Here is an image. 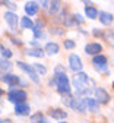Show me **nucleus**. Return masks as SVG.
I'll use <instances>...</instances> for the list:
<instances>
[{
	"mask_svg": "<svg viewBox=\"0 0 114 123\" xmlns=\"http://www.w3.org/2000/svg\"><path fill=\"white\" fill-rule=\"evenodd\" d=\"M72 86L75 88V94L76 97H89V94L95 89V82L91 79V76L85 72H79V73H75L73 78H72Z\"/></svg>",
	"mask_w": 114,
	"mask_h": 123,
	"instance_id": "obj_1",
	"label": "nucleus"
},
{
	"mask_svg": "<svg viewBox=\"0 0 114 123\" xmlns=\"http://www.w3.org/2000/svg\"><path fill=\"white\" fill-rule=\"evenodd\" d=\"M54 79H56V89L60 95L72 94V84L67 78V73H54Z\"/></svg>",
	"mask_w": 114,
	"mask_h": 123,
	"instance_id": "obj_2",
	"label": "nucleus"
},
{
	"mask_svg": "<svg viewBox=\"0 0 114 123\" xmlns=\"http://www.w3.org/2000/svg\"><path fill=\"white\" fill-rule=\"evenodd\" d=\"M6 97H7V101L15 105V104H19V103H26L28 94H26V91H24L21 88H10L7 91Z\"/></svg>",
	"mask_w": 114,
	"mask_h": 123,
	"instance_id": "obj_3",
	"label": "nucleus"
},
{
	"mask_svg": "<svg viewBox=\"0 0 114 123\" xmlns=\"http://www.w3.org/2000/svg\"><path fill=\"white\" fill-rule=\"evenodd\" d=\"M16 66H18L22 72H25L28 75V78L34 82V84H40L41 82L40 75L35 72V69H34V66H32V65H28V63H25V62H22V60H18V62H16Z\"/></svg>",
	"mask_w": 114,
	"mask_h": 123,
	"instance_id": "obj_4",
	"label": "nucleus"
},
{
	"mask_svg": "<svg viewBox=\"0 0 114 123\" xmlns=\"http://www.w3.org/2000/svg\"><path fill=\"white\" fill-rule=\"evenodd\" d=\"M3 18H5V22L7 24V26L10 28V31L16 32V29H18V24H21V18L15 12H9V10L5 12V16Z\"/></svg>",
	"mask_w": 114,
	"mask_h": 123,
	"instance_id": "obj_5",
	"label": "nucleus"
},
{
	"mask_svg": "<svg viewBox=\"0 0 114 123\" xmlns=\"http://www.w3.org/2000/svg\"><path fill=\"white\" fill-rule=\"evenodd\" d=\"M69 69H70V70H73L75 73L82 72V69H84L82 59H80L76 53H72V54L69 56Z\"/></svg>",
	"mask_w": 114,
	"mask_h": 123,
	"instance_id": "obj_6",
	"label": "nucleus"
},
{
	"mask_svg": "<svg viewBox=\"0 0 114 123\" xmlns=\"http://www.w3.org/2000/svg\"><path fill=\"white\" fill-rule=\"evenodd\" d=\"M92 65L95 68V70L98 72H107V65H108V59L104 54H98L92 59Z\"/></svg>",
	"mask_w": 114,
	"mask_h": 123,
	"instance_id": "obj_7",
	"label": "nucleus"
},
{
	"mask_svg": "<svg viewBox=\"0 0 114 123\" xmlns=\"http://www.w3.org/2000/svg\"><path fill=\"white\" fill-rule=\"evenodd\" d=\"M94 94H95V100L98 101L100 104H108L110 100H111L108 91L105 88H102V86H96V89H95Z\"/></svg>",
	"mask_w": 114,
	"mask_h": 123,
	"instance_id": "obj_8",
	"label": "nucleus"
},
{
	"mask_svg": "<svg viewBox=\"0 0 114 123\" xmlns=\"http://www.w3.org/2000/svg\"><path fill=\"white\" fill-rule=\"evenodd\" d=\"M0 81L5 82L6 85H9L10 88H15L16 85H21V76L13 75V73H6L3 76H0Z\"/></svg>",
	"mask_w": 114,
	"mask_h": 123,
	"instance_id": "obj_9",
	"label": "nucleus"
},
{
	"mask_svg": "<svg viewBox=\"0 0 114 123\" xmlns=\"http://www.w3.org/2000/svg\"><path fill=\"white\" fill-rule=\"evenodd\" d=\"M84 50H85L86 54L95 57V56L101 54V51H102V45H101L100 43H88L85 47H84Z\"/></svg>",
	"mask_w": 114,
	"mask_h": 123,
	"instance_id": "obj_10",
	"label": "nucleus"
},
{
	"mask_svg": "<svg viewBox=\"0 0 114 123\" xmlns=\"http://www.w3.org/2000/svg\"><path fill=\"white\" fill-rule=\"evenodd\" d=\"M15 114L16 116H29L31 113V105L28 103H19V104H15Z\"/></svg>",
	"mask_w": 114,
	"mask_h": 123,
	"instance_id": "obj_11",
	"label": "nucleus"
},
{
	"mask_svg": "<svg viewBox=\"0 0 114 123\" xmlns=\"http://www.w3.org/2000/svg\"><path fill=\"white\" fill-rule=\"evenodd\" d=\"M25 13H26V16H35V15L40 12V5L37 2H26L25 3V7H24Z\"/></svg>",
	"mask_w": 114,
	"mask_h": 123,
	"instance_id": "obj_12",
	"label": "nucleus"
},
{
	"mask_svg": "<svg viewBox=\"0 0 114 123\" xmlns=\"http://www.w3.org/2000/svg\"><path fill=\"white\" fill-rule=\"evenodd\" d=\"M44 51H45V56H56V54H59V51H60V45L57 44V43H54V41H48L47 44H45V47H44Z\"/></svg>",
	"mask_w": 114,
	"mask_h": 123,
	"instance_id": "obj_13",
	"label": "nucleus"
},
{
	"mask_svg": "<svg viewBox=\"0 0 114 123\" xmlns=\"http://www.w3.org/2000/svg\"><path fill=\"white\" fill-rule=\"evenodd\" d=\"M98 19L102 25L105 26H110L113 22H114V15L110 13V12H105V10H100V15H98Z\"/></svg>",
	"mask_w": 114,
	"mask_h": 123,
	"instance_id": "obj_14",
	"label": "nucleus"
},
{
	"mask_svg": "<svg viewBox=\"0 0 114 123\" xmlns=\"http://www.w3.org/2000/svg\"><path fill=\"white\" fill-rule=\"evenodd\" d=\"M48 114H50L51 119H56L57 122H63L64 119L67 117V113L64 111L63 109H50V110H48Z\"/></svg>",
	"mask_w": 114,
	"mask_h": 123,
	"instance_id": "obj_15",
	"label": "nucleus"
},
{
	"mask_svg": "<svg viewBox=\"0 0 114 123\" xmlns=\"http://www.w3.org/2000/svg\"><path fill=\"white\" fill-rule=\"evenodd\" d=\"M24 53H25V56L38 57V59L45 56V51H44V49H41V47H31V49H25V50H24Z\"/></svg>",
	"mask_w": 114,
	"mask_h": 123,
	"instance_id": "obj_16",
	"label": "nucleus"
},
{
	"mask_svg": "<svg viewBox=\"0 0 114 123\" xmlns=\"http://www.w3.org/2000/svg\"><path fill=\"white\" fill-rule=\"evenodd\" d=\"M85 15L88 19H98L100 10L96 9L94 5H85Z\"/></svg>",
	"mask_w": 114,
	"mask_h": 123,
	"instance_id": "obj_17",
	"label": "nucleus"
},
{
	"mask_svg": "<svg viewBox=\"0 0 114 123\" xmlns=\"http://www.w3.org/2000/svg\"><path fill=\"white\" fill-rule=\"evenodd\" d=\"M12 68H13V65H12L10 60H7V59H5V57H0V76L9 73V70H10Z\"/></svg>",
	"mask_w": 114,
	"mask_h": 123,
	"instance_id": "obj_18",
	"label": "nucleus"
},
{
	"mask_svg": "<svg viewBox=\"0 0 114 123\" xmlns=\"http://www.w3.org/2000/svg\"><path fill=\"white\" fill-rule=\"evenodd\" d=\"M86 98V104H88V111L89 113H100V103L96 101L95 98H91V97H85Z\"/></svg>",
	"mask_w": 114,
	"mask_h": 123,
	"instance_id": "obj_19",
	"label": "nucleus"
},
{
	"mask_svg": "<svg viewBox=\"0 0 114 123\" xmlns=\"http://www.w3.org/2000/svg\"><path fill=\"white\" fill-rule=\"evenodd\" d=\"M61 2L59 0H54V2H50V7H48V12H50L51 16H56L59 12H63V7H61Z\"/></svg>",
	"mask_w": 114,
	"mask_h": 123,
	"instance_id": "obj_20",
	"label": "nucleus"
},
{
	"mask_svg": "<svg viewBox=\"0 0 114 123\" xmlns=\"http://www.w3.org/2000/svg\"><path fill=\"white\" fill-rule=\"evenodd\" d=\"M29 122L31 123H50V120H48L42 113H34L29 116Z\"/></svg>",
	"mask_w": 114,
	"mask_h": 123,
	"instance_id": "obj_21",
	"label": "nucleus"
},
{
	"mask_svg": "<svg viewBox=\"0 0 114 123\" xmlns=\"http://www.w3.org/2000/svg\"><path fill=\"white\" fill-rule=\"evenodd\" d=\"M42 26H44V22H41V21H38V22L34 25V28H32V32H34V37H35V38H42V37H44Z\"/></svg>",
	"mask_w": 114,
	"mask_h": 123,
	"instance_id": "obj_22",
	"label": "nucleus"
},
{
	"mask_svg": "<svg viewBox=\"0 0 114 123\" xmlns=\"http://www.w3.org/2000/svg\"><path fill=\"white\" fill-rule=\"evenodd\" d=\"M21 28H24V29H32L34 28V21H32L29 16H24V18H21Z\"/></svg>",
	"mask_w": 114,
	"mask_h": 123,
	"instance_id": "obj_23",
	"label": "nucleus"
},
{
	"mask_svg": "<svg viewBox=\"0 0 114 123\" xmlns=\"http://www.w3.org/2000/svg\"><path fill=\"white\" fill-rule=\"evenodd\" d=\"M61 24L64 26H75L76 21H75V15H64L61 18Z\"/></svg>",
	"mask_w": 114,
	"mask_h": 123,
	"instance_id": "obj_24",
	"label": "nucleus"
},
{
	"mask_svg": "<svg viewBox=\"0 0 114 123\" xmlns=\"http://www.w3.org/2000/svg\"><path fill=\"white\" fill-rule=\"evenodd\" d=\"M102 37H104V40L108 43L110 47L114 49V29H108V31H105Z\"/></svg>",
	"mask_w": 114,
	"mask_h": 123,
	"instance_id": "obj_25",
	"label": "nucleus"
},
{
	"mask_svg": "<svg viewBox=\"0 0 114 123\" xmlns=\"http://www.w3.org/2000/svg\"><path fill=\"white\" fill-rule=\"evenodd\" d=\"M0 54H2V57H5V59H7V60L13 56L12 50L7 49V47H5V45H2V44H0Z\"/></svg>",
	"mask_w": 114,
	"mask_h": 123,
	"instance_id": "obj_26",
	"label": "nucleus"
},
{
	"mask_svg": "<svg viewBox=\"0 0 114 123\" xmlns=\"http://www.w3.org/2000/svg\"><path fill=\"white\" fill-rule=\"evenodd\" d=\"M75 100H76V98H75L72 94H69V95H61V103H63L64 105H67V107H72V104H73Z\"/></svg>",
	"mask_w": 114,
	"mask_h": 123,
	"instance_id": "obj_27",
	"label": "nucleus"
},
{
	"mask_svg": "<svg viewBox=\"0 0 114 123\" xmlns=\"http://www.w3.org/2000/svg\"><path fill=\"white\" fill-rule=\"evenodd\" d=\"M32 66H34V69H35V72L38 75H47V68L42 63H35V65H32Z\"/></svg>",
	"mask_w": 114,
	"mask_h": 123,
	"instance_id": "obj_28",
	"label": "nucleus"
},
{
	"mask_svg": "<svg viewBox=\"0 0 114 123\" xmlns=\"http://www.w3.org/2000/svg\"><path fill=\"white\" fill-rule=\"evenodd\" d=\"M3 6H6L9 9V12H15L16 9H18V5H16L15 2H10V0H6V2H3Z\"/></svg>",
	"mask_w": 114,
	"mask_h": 123,
	"instance_id": "obj_29",
	"label": "nucleus"
},
{
	"mask_svg": "<svg viewBox=\"0 0 114 123\" xmlns=\"http://www.w3.org/2000/svg\"><path fill=\"white\" fill-rule=\"evenodd\" d=\"M63 44H64V49H67V50H72V49L76 47V43L73 40H64Z\"/></svg>",
	"mask_w": 114,
	"mask_h": 123,
	"instance_id": "obj_30",
	"label": "nucleus"
},
{
	"mask_svg": "<svg viewBox=\"0 0 114 123\" xmlns=\"http://www.w3.org/2000/svg\"><path fill=\"white\" fill-rule=\"evenodd\" d=\"M75 21H76V25H82V24L85 22L84 16H82L80 13H75Z\"/></svg>",
	"mask_w": 114,
	"mask_h": 123,
	"instance_id": "obj_31",
	"label": "nucleus"
},
{
	"mask_svg": "<svg viewBox=\"0 0 114 123\" xmlns=\"http://www.w3.org/2000/svg\"><path fill=\"white\" fill-rule=\"evenodd\" d=\"M50 32H51V34H54V35H61V34H63V29H61V28H59V26H54V28H51Z\"/></svg>",
	"mask_w": 114,
	"mask_h": 123,
	"instance_id": "obj_32",
	"label": "nucleus"
},
{
	"mask_svg": "<svg viewBox=\"0 0 114 123\" xmlns=\"http://www.w3.org/2000/svg\"><path fill=\"white\" fill-rule=\"evenodd\" d=\"M54 73H66V69H64L61 65H57L54 68Z\"/></svg>",
	"mask_w": 114,
	"mask_h": 123,
	"instance_id": "obj_33",
	"label": "nucleus"
},
{
	"mask_svg": "<svg viewBox=\"0 0 114 123\" xmlns=\"http://www.w3.org/2000/svg\"><path fill=\"white\" fill-rule=\"evenodd\" d=\"M92 31H94L92 34H94L95 37H101V35H104V32H102V29H98V28H94Z\"/></svg>",
	"mask_w": 114,
	"mask_h": 123,
	"instance_id": "obj_34",
	"label": "nucleus"
},
{
	"mask_svg": "<svg viewBox=\"0 0 114 123\" xmlns=\"http://www.w3.org/2000/svg\"><path fill=\"white\" fill-rule=\"evenodd\" d=\"M10 41H12V44H15V45H22V41H21L19 38H16V37H10Z\"/></svg>",
	"mask_w": 114,
	"mask_h": 123,
	"instance_id": "obj_35",
	"label": "nucleus"
},
{
	"mask_svg": "<svg viewBox=\"0 0 114 123\" xmlns=\"http://www.w3.org/2000/svg\"><path fill=\"white\" fill-rule=\"evenodd\" d=\"M41 9H48V7H50V2H45V0H44V2H41Z\"/></svg>",
	"mask_w": 114,
	"mask_h": 123,
	"instance_id": "obj_36",
	"label": "nucleus"
},
{
	"mask_svg": "<svg viewBox=\"0 0 114 123\" xmlns=\"http://www.w3.org/2000/svg\"><path fill=\"white\" fill-rule=\"evenodd\" d=\"M2 123H12V120H10V119H5Z\"/></svg>",
	"mask_w": 114,
	"mask_h": 123,
	"instance_id": "obj_37",
	"label": "nucleus"
},
{
	"mask_svg": "<svg viewBox=\"0 0 114 123\" xmlns=\"http://www.w3.org/2000/svg\"><path fill=\"white\" fill-rule=\"evenodd\" d=\"M2 95H3V89H2V88H0V97H2Z\"/></svg>",
	"mask_w": 114,
	"mask_h": 123,
	"instance_id": "obj_38",
	"label": "nucleus"
},
{
	"mask_svg": "<svg viewBox=\"0 0 114 123\" xmlns=\"http://www.w3.org/2000/svg\"><path fill=\"white\" fill-rule=\"evenodd\" d=\"M56 123H67L66 120H63V122H56Z\"/></svg>",
	"mask_w": 114,
	"mask_h": 123,
	"instance_id": "obj_39",
	"label": "nucleus"
},
{
	"mask_svg": "<svg viewBox=\"0 0 114 123\" xmlns=\"http://www.w3.org/2000/svg\"><path fill=\"white\" fill-rule=\"evenodd\" d=\"M0 6H3V2H0Z\"/></svg>",
	"mask_w": 114,
	"mask_h": 123,
	"instance_id": "obj_40",
	"label": "nucleus"
},
{
	"mask_svg": "<svg viewBox=\"0 0 114 123\" xmlns=\"http://www.w3.org/2000/svg\"><path fill=\"white\" fill-rule=\"evenodd\" d=\"M2 122H3V120H2V119H0V123H2Z\"/></svg>",
	"mask_w": 114,
	"mask_h": 123,
	"instance_id": "obj_41",
	"label": "nucleus"
}]
</instances>
